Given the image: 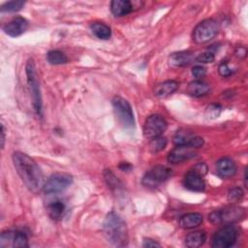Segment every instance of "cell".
Segmentation results:
<instances>
[{
  "mask_svg": "<svg viewBox=\"0 0 248 248\" xmlns=\"http://www.w3.org/2000/svg\"><path fill=\"white\" fill-rule=\"evenodd\" d=\"M173 143L176 146H190L193 148H199L202 146L203 140L191 130L180 129L173 137Z\"/></svg>",
  "mask_w": 248,
  "mask_h": 248,
  "instance_id": "cell-11",
  "label": "cell"
},
{
  "mask_svg": "<svg viewBox=\"0 0 248 248\" xmlns=\"http://www.w3.org/2000/svg\"><path fill=\"white\" fill-rule=\"evenodd\" d=\"M26 77H27V82L30 90V95L32 99V104L34 110L36 113L40 116H42V96H41V90H40V84L38 81L36 67L34 64V61L32 59L28 60L26 64Z\"/></svg>",
  "mask_w": 248,
  "mask_h": 248,
  "instance_id": "cell-3",
  "label": "cell"
},
{
  "mask_svg": "<svg viewBox=\"0 0 248 248\" xmlns=\"http://www.w3.org/2000/svg\"><path fill=\"white\" fill-rule=\"evenodd\" d=\"M167 143H168L167 139L165 137L159 136V137L151 139V140L149 142V149L151 152L156 153V152L163 150L167 146Z\"/></svg>",
  "mask_w": 248,
  "mask_h": 248,
  "instance_id": "cell-26",
  "label": "cell"
},
{
  "mask_svg": "<svg viewBox=\"0 0 248 248\" xmlns=\"http://www.w3.org/2000/svg\"><path fill=\"white\" fill-rule=\"evenodd\" d=\"M142 246L147 247V248H153V247H160L161 245L157 241H155L151 238H144V240L142 242Z\"/></svg>",
  "mask_w": 248,
  "mask_h": 248,
  "instance_id": "cell-34",
  "label": "cell"
},
{
  "mask_svg": "<svg viewBox=\"0 0 248 248\" xmlns=\"http://www.w3.org/2000/svg\"><path fill=\"white\" fill-rule=\"evenodd\" d=\"M12 159L17 174L27 189L34 194L43 190L44 176L37 163L27 154L19 151L14 152Z\"/></svg>",
  "mask_w": 248,
  "mask_h": 248,
  "instance_id": "cell-1",
  "label": "cell"
},
{
  "mask_svg": "<svg viewBox=\"0 0 248 248\" xmlns=\"http://www.w3.org/2000/svg\"><path fill=\"white\" fill-rule=\"evenodd\" d=\"M92 33L101 40H108L111 36V29L103 22H93L90 25Z\"/></svg>",
  "mask_w": 248,
  "mask_h": 248,
  "instance_id": "cell-24",
  "label": "cell"
},
{
  "mask_svg": "<svg viewBox=\"0 0 248 248\" xmlns=\"http://www.w3.org/2000/svg\"><path fill=\"white\" fill-rule=\"evenodd\" d=\"M220 112H221V107L217 104H212L206 108V115L210 119L218 117Z\"/></svg>",
  "mask_w": 248,
  "mask_h": 248,
  "instance_id": "cell-30",
  "label": "cell"
},
{
  "mask_svg": "<svg viewBox=\"0 0 248 248\" xmlns=\"http://www.w3.org/2000/svg\"><path fill=\"white\" fill-rule=\"evenodd\" d=\"M205 74H206V70H205V68L202 67V66L197 65V66L193 67V69H192V75H193L196 78H198V79L203 78V77L205 76Z\"/></svg>",
  "mask_w": 248,
  "mask_h": 248,
  "instance_id": "cell-32",
  "label": "cell"
},
{
  "mask_svg": "<svg viewBox=\"0 0 248 248\" xmlns=\"http://www.w3.org/2000/svg\"><path fill=\"white\" fill-rule=\"evenodd\" d=\"M28 28V21L21 16L14 17L3 27L4 32L10 37H18Z\"/></svg>",
  "mask_w": 248,
  "mask_h": 248,
  "instance_id": "cell-14",
  "label": "cell"
},
{
  "mask_svg": "<svg viewBox=\"0 0 248 248\" xmlns=\"http://www.w3.org/2000/svg\"><path fill=\"white\" fill-rule=\"evenodd\" d=\"M46 59L51 65H61L65 64L68 61V58L65 53L60 50H50L46 54Z\"/></svg>",
  "mask_w": 248,
  "mask_h": 248,
  "instance_id": "cell-25",
  "label": "cell"
},
{
  "mask_svg": "<svg viewBox=\"0 0 248 248\" xmlns=\"http://www.w3.org/2000/svg\"><path fill=\"white\" fill-rule=\"evenodd\" d=\"M195 58L192 51H178L170 54L169 62L172 67H184L191 64Z\"/></svg>",
  "mask_w": 248,
  "mask_h": 248,
  "instance_id": "cell-17",
  "label": "cell"
},
{
  "mask_svg": "<svg viewBox=\"0 0 248 248\" xmlns=\"http://www.w3.org/2000/svg\"><path fill=\"white\" fill-rule=\"evenodd\" d=\"M196 61H198L199 63H212L215 60V54L213 51L207 49L206 51L200 53L196 58Z\"/></svg>",
  "mask_w": 248,
  "mask_h": 248,
  "instance_id": "cell-29",
  "label": "cell"
},
{
  "mask_svg": "<svg viewBox=\"0 0 248 248\" xmlns=\"http://www.w3.org/2000/svg\"><path fill=\"white\" fill-rule=\"evenodd\" d=\"M46 210L51 219L59 221L64 216V213L66 210V205L62 201L55 200L47 204Z\"/></svg>",
  "mask_w": 248,
  "mask_h": 248,
  "instance_id": "cell-22",
  "label": "cell"
},
{
  "mask_svg": "<svg viewBox=\"0 0 248 248\" xmlns=\"http://www.w3.org/2000/svg\"><path fill=\"white\" fill-rule=\"evenodd\" d=\"M0 246L7 247H28V237L21 231H7L3 232L0 236Z\"/></svg>",
  "mask_w": 248,
  "mask_h": 248,
  "instance_id": "cell-12",
  "label": "cell"
},
{
  "mask_svg": "<svg viewBox=\"0 0 248 248\" xmlns=\"http://www.w3.org/2000/svg\"><path fill=\"white\" fill-rule=\"evenodd\" d=\"M110 11L115 16H124L133 11V4L128 0H113L110 3Z\"/></svg>",
  "mask_w": 248,
  "mask_h": 248,
  "instance_id": "cell-20",
  "label": "cell"
},
{
  "mask_svg": "<svg viewBox=\"0 0 248 248\" xmlns=\"http://www.w3.org/2000/svg\"><path fill=\"white\" fill-rule=\"evenodd\" d=\"M119 168L122 170H130L131 169H132V166L130 165V164H128V163H121L120 165H119Z\"/></svg>",
  "mask_w": 248,
  "mask_h": 248,
  "instance_id": "cell-37",
  "label": "cell"
},
{
  "mask_svg": "<svg viewBox=\"0 0 248 248\" xmlns=\"http://www.w3.org/2000/svg\"><path fill=\"white\" fill-rule=\"evenodd\" d=\"M218 71H219V74L224 77V78H227V77H230L232 74V69L230 68L229 66V63L227 61H223L219 64V67H218Z\"/></svg>",
  "mask_w": 248,
  "mask_h": 248,
  "instance_id": "cell-31",
  "label": "cell"
},
{
  "mask_svg": "<svg viewBox=\"0 0 248 248\" xmlns=\"http://www.w3.org/2000/svg\"><path fill=\"white\" fill-rule=\"evenodd\" d=\"M196 148L190 146H176L168 155L170 164H179L196 156Z\"/></svg>",
  "mask_w": 248,
  "mask_h": 248,
  "instance_id": "cell-13",
  "label": "cell"
},
{
  "mask_svg": "<svg viewBox=\"0 0 248 248\" xmlns=\"http://www.w3.org/2000/svg\"><path fill=\"white\" fill-rule=\"evenodd\" d=\"M219 31V26L216 20L206 18L201 21L193 30V40L198 44H204L211 41Z\"/></svg>",
  "mask_w": 248,
  "mask_h": 248,
  "instance_id": "cell-6",
  "label": "cell"
},
{
  "mask_svg": "<svg viewBox=\"0 0 248 248\" xmlns=\"http://www.w3.org/2000/svg\"><path fill=\"white\" fill-rule=\"evenodd\" d=\"M206 239V234L203 231L190 232L185 237V245L189 248H198L203 245Z\"/></svg>",
  "mask_w": 248,
  "mask_h": 248,
  "instance_id": "cell-23",
  "label": "cell"
},
{
  "mask_svg": "<svg viewBox=\"0 0 248 248\" xmlns=\"http://www.w3.org/2000/svg\"><path fill=\"white\" fill-rule=\"evenodd\" d=\"M209 85L201 79L191 81L187 87V93L192 97H202L209 92Z\"/></svg>",
  "mask_w": 248,
  "mask_h": 248,
  "instance_id": "cell-21",
  "label": "cell"
},
{
  "mask_svg": "<svg viewBox=\"0 0 248 248\" xmlns=\"http://www.w3.org/2000/svg\"><path fill=\"white\" fill-rule=\"evenodd\" d=\"M25 2L21 1V0H17V1H9L4 3L1 6V12L2 13H14V12H17L19 10L22 9V7L24 6Z\"/></svg>",
  "mask_w": 248,
  "mask_h": 248,
  "instance_id": "cell-27",
  "label": "cell"
},
{
  "mask_svg": "<svg viewBox=\"0 0 248 248\" xmlns=\"http://www.w3.org/2000/svg\"><path fill=\"white\" fill-rule=\"evenodd\" d=\"M216 172L222 178H229L236 173L237 168L234 161L229 157H224L216 162Z\"/></svg>",
  "mask_w": 248,
  "mask_h": 248,
  "instance_id": "cell-15",
  "label": "cell"
},
{
  "mask_svg": "<svg viewBox=\"0 0 248 248\" xmlns=\"http://www.w3.org/2000/svg\"><path fill=\"white\" fill-rule=\"evenodd\" d=\"M107 240L113 246L123 247L128 244V229L124 220L115 212H109L103 223Z\"/></svg>",
  "mask_w": 248,
  "mask_h": 248,
  "instance_id": "cell-2",
  "label": "cell"
},
{
  "mask_svg": "<svg viewBox=\"0 0 248 248\" xmlns=\"http://www.w3.org/2000/svg\"><path fill=\"white\" fill-rule=\"evenodd\" d=\"M73 183V176L65 172L51 174L45 182L43 190L46 194H58L65 191Z\"/></svg>",
  "mask_w": 248,
  "mask_h": 248,
  "instance_id": "cell-9",
  "label": "cell"
},
{
  "mask_svg": "<svg viewBox=\"0 0 248 248\" xmlns=\"http://www.w3.org/2000/svg\"><path fill=\"white\" fill-rule=\"evenodd\" d=\"M5 126L4 123L1 124V148H4V144H5Z\"/></svg>",
  "mask_w": 248,
  "mask_h": 248,
  "instance_id": "cell-36",
  "label": "cell"
},
{
  "mask_svg": "<svg viewBox=\"0 0 248 248\" xmlns=\"http://www.w3.org/2000/svg\"><path fill=\"white\" fill-rule=\"evenodd\" d=\"M112 107L114 113L120 122V124L125 129H134L135 128V117L133 113V109L129 102L120 97L115 96L112 101Z\"/></svg>",
  "mask_w": 248,
  "mask_h": 248,
  "instance_id": "cell-4",
  "label": "cell"
},
{
  "mask_svg": "<svg viewBox=\"0 0 248 248\" xmlns=\"http://www.w3.org/2000/svg\"><path fill=\"white\" fill-rule=\"evenodd\" d=\"M202 222V215L198 212L184 214L179 219V226L183 229H194L199 227Z\"/></svg>",
  "mask_w": 248,
  "mask_h": 248,
  "instance_id": "cell-19",
  "label": "cell"
},
{
  "mask_svg": "<svg viewBox=\"0 0 248 248\" xmlns=\"http://www.w3.org/2000/svg\"><path fill=\"white\" fill-rule=\"evenodd\" d=\"M168 127L166 119L160 114H151L149 115L143 124L142 132L143 136L146 139H153L161 136Z\"/></svg>",
  "mask_w": 248,
  "mask_h": 248,
  "instance_id": "cell-10",
  "label": "cell"
},
{
  "mask_svg": "<svg viewBox=\"0 0 248 248\" xmlns=\"http://www.w3.org/2000/svg\"><path fill=\"white\" fill-rule=\"evenodd\" d=\"M235 55L238 58H243L246 56V48L244 46H238L235 49Z\"/></svg>",
  "mask_w": 248,
  "mask_h": 248,
  "instance_id": "cell-35",
  "label": "cell"
},
{
  "mask_svg": "<svg viewBox=\"0 0 248 248\" xmlns=\"http://www.w3.org/2000/svg\"><path fill=\"white\" fill-rule=\"evenodd\" d=\"M245 214V211L242 207L239 206H228L222 209H218L215 211H212L208 215V220L214 224H233L237 221H239Z\"/></svg>",
  "mask_w": 248,
  "mask_h": 248,
  "instance_id": "cell-5",
  "label": "cell"
},
{
  "mask_svg": "<svg viewBox=\"0 0 248 248\" xmlns=\"http://www.w3.org/2000/svg\"><path fill=\"white\" fill-rule=\"evenodd\" d=\"M171 176V170L165 166H155L146 171L142 177V185L147 188H157Z\"/></svg>",
  "mask_w": 248,
  "mask_h": 248,
  "instance_id": "cell-7",
  "label": "cell"
},
{
  "mask_svg": "<svg viewBox=\"0 0 248 248\" xmlns=\"http://www.w3.org/2000/svg\"><path fill=\"white\" fill-rule=\"evenodd\" d=\"M243 198V190L240 187H233L228 193V200L231 202H237Z\"/></svg>",
  "mask_w": 248,
  "mask_h": 248,
  "instance_id": "cell-28",
  "label": "cell"
},
{
  "mask_svg": "<svg viewBox=\"0 0 248 248\" xmlns=\"http://www.w3.org/2000/svg\"><path fill=\"white\" fill-rule=\"evenodd\" d=\"M178 88V82L175 80H166L156 85L154 94L159 98H166L173 94Z\"/></svg>",
  "mask_w": 248,
  "mask_h": 248,
  "instance_id": "cell-18",
  "label": "cell"
},
{
  "mask_svg": "<svg viewBox=\"0 0 248 248\" xmlns=\"http://www.w3.org/2000/svg\"><path fill=\"white\" fill-rule=\"evenodd\" d=\"M191 170H193V171L197 172L198 174L203 176L207 172V167L204 163H198L192 168Z\"/></svg>",
  "mask_w": 248,
  "mask_h": 248,
  "instance_id": "cell-33",
  "label": "cell"
},
{
  "mask_svg": "<svg viewBox=\"0 0 248 248\" xmlns=\"http://www.w3.org/2000/svg\"><path fill=\"white\" fill-rule=\"evenodd\" d=\"M184 186L193 192H202L205 189V182L202 175L193 170H189L184 176Z\"/></svg>",
  "mask_w": 248,
  "mask_h": 248,
  "instance_id": "cell-16",
  "label": "cell"
},
{
  "mask_svg": "<svg viewBox=\"0 0 248 248\" xmlns=\"http://www.w3.org/2000/svg\"><path fill=\"white\" fill-rule=\"evenodd\" d=\"M237 230L232 224H228L219 229L212 237V247L229 248L235 244L237 239Z\"/></svg>",
  "mask_w": 248,
  "mask_h": 248,
  "instance_id": "cell-8",
  "label": "cell"
}]
</instances>
